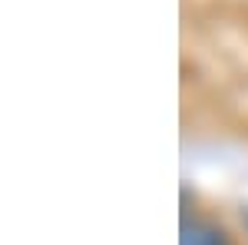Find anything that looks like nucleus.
Listing matches in <instances>:
<instances>
[{
  "mask_svg": "<svg viewBox=\"0 0 248 245\" xmlns=\"http://www.w3.org/2000/svg\"><path fill=\"white\" fill-rule=\"evenodd\" d=\"M182 245H222V239H218V232L209 229V226H192V229H186Z\"/></svg>",
  "mask_w": 248,
  "mask_h": 245,
  "instance_id": "f257e3e1",
  "label": "nucleus"
}]
</instances>
